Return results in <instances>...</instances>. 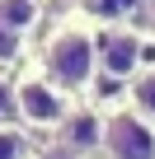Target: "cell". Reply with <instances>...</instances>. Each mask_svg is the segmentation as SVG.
<instances>
[{"label":"cell","instance_id":"cell-1","mask_svg":"<svg viewBox=\"0 0 155 159\" xmlns=\"http://www.w3.org/2000/svg\"><path fill=\"white\" fill-rule=\"evenodd\" d=\"M47 75L66 89H85L94 80V42L85 33H61L47 47Z\"/></svg>","mask_w":155,"mask_h":159},{"label":"cell","instance_id":"cell-2","mask_svg":"<svg viewBox=\"0 0 155 159\" xmlns=\"http://www.w3.org/2000/svg\"><path fill=\"white\" fill-rule=\"evenodd\" d=\"M104 150L108 159H155V126L136 112H118L104 122Z\"/></svg>","mask_w":155,"mask_h":159},{"label":"cell","instance_id":"cell-3","mask_svg":"<svg viewBox=\"0 0 155 159\" xmlns=\"http://www.w3.org/2000/svg\"><path fill=\"white\" fill-rule=\"evenodd\" d=\"M14 108H19L28 122H38V126H56V122H66L61 98L42 84V80H24V84H19V94H14Z\"/></svg>","mask_w":155,"mask_h":159},{"label":"cell","instance_id":"cell-4","mask_svg":"<svg viewBox=\"0 0 155 159\" xmlns=\"http://www.w3.org/2000/svg\"><path fill=\"white\" fill-rule=\"evenodd\" d=\"M99 52H104V66H108L113 75H132L136 61H141V38H136V33H108Z\"/></svg>","mask_w":155,"mask_h":159},{"label":"cell","instance_id":"cell-5","mask_svg":"<svg viewBox=\"0 0 155 159\" xmlns=\"http://www.w3.org/2000/svg\"><path fill=\"white\" fill-rule=\"evenodd\" d=\"M33 14H38L33 0H0V24H5V28H28Z\"/></svg>","mask_w":155,"mask_h":159},{"label":"cell","instance_id":"cell-6","mask_svg":"<svg viewBox=\"0 0 155 159\" xmlns=\"http://www.w3.org/2000/svg\"><path fill=\"white\" fill-rule=\"evenodd\" d=\"M94 140L104 145V126H99L94 117H75V122H70V145H94Z\"/></svg>","mask_w":155,"mask_h":159},{"label":"cell","instance_id":"cell-7","mask_svg":"<svg viewBox=\"0 0 155 159\" xmlns=\"http://www.w3.org/2000/svg\"><path fill=\"white\" fill-rule=\"evenodd\" d=\"M132 98H136V108H141V112H150V117H155V75H141V80H136Z\"/></svg>","mask_w":155,"mask_h":159},{"label":"cell","instance_id":"cell-8","mask_svg":"<svg viewBox=\"0 0 155 159\" xmlns=\"http://www.w3.org/2000/svg\"><path fill=\"white\" fill-rule=\"evenodd\" d=\"M24 136L19 131H0V159H24Z\"/></svg>","mask_w":155,"mask_h":159},{"label":"cell","instance_id":"cell-9","mask_svg":"<svg viewBox=\"0 0 155 159\" xmlns=\"http://www.w3.org/2000/svg\"><path fill=\"white\" fill-rule=\"evenodd\" d=\"M10 108H14V94H10L5 84H0V112H10Z\"/></svg>","mask_w":155,"mask_h":159}]
</instances>
